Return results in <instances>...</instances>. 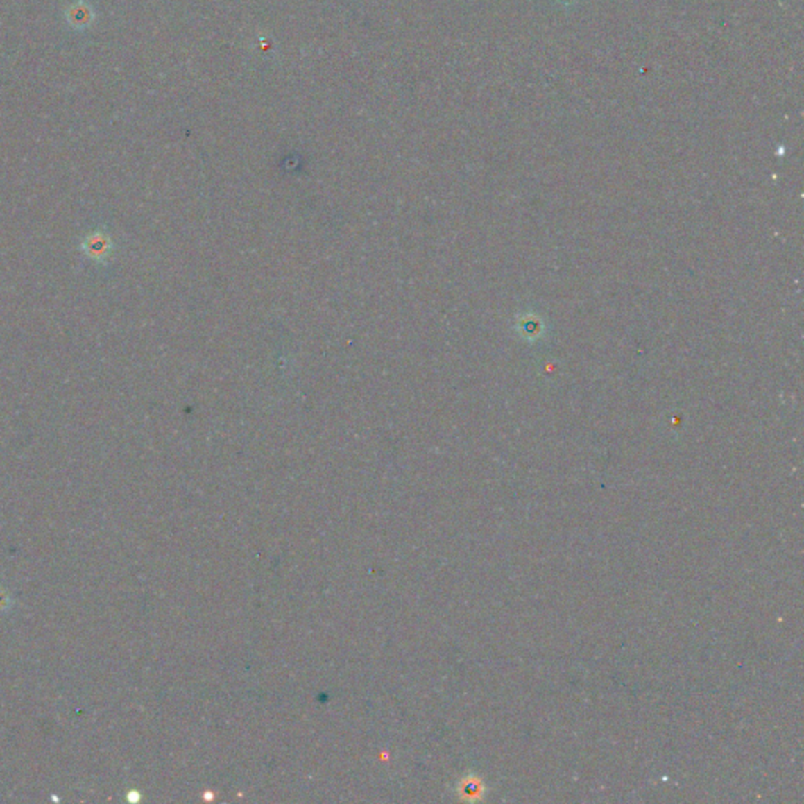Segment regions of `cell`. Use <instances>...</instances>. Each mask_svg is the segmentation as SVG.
Instances as JSON below:
<instances>
[{
  "instance_id": "1",
  "label": "cell",
  "mask_w": 804,
  "mask_h": 804,
  "mask_svg": "<svg viewBox=\"0 0 804 804\" xmlns=\"http://www.w3.org/2000/svg\"><path fill=\"white\" fill-rule=\"evenodd\" d=\"M556 2H558V3H561V5H564V7H569V5L575 3L576 0H556Z\"/></svg>"
}]
</instances>
